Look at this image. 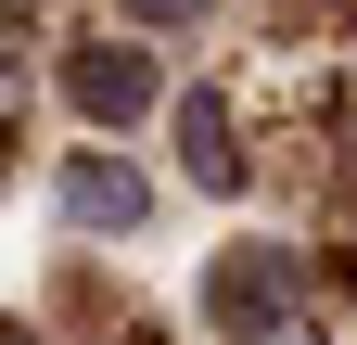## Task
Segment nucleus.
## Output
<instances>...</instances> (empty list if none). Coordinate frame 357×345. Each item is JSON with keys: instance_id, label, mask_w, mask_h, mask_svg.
Segmentation results:
<instances>
[{"instance_id": "obj_1", "label": "nucleus", "mask_w": 357, "mask_h": 345, "mask_svg": "<svg viewBox=\"0 0 357 345\" xmlns=\"http://www.w3.org/2000/svg\"><path fill=\"white\" fill-rule=\"evenodd\" d=\"M294 294H306V256L243 243V256H217V269H204V320L230 332V345H268V332L294 320Z\"/></svg>"}, {"instance_id": "obj_2", "label": "nucleus", "mask_w": 357, "mask_h": 345, "mask_svg": "<svg viewBox=\"0 0 357 345\" xmlns=\"http://www.w3.org/2000/svg\"><path fill=\"white\" fill-rule=\"evenodd\" d=\"M64 103H77L89 128H141V115L166 103V64L141 52V38H77V52H64Z\"/></svg>"}, {"instance_id": "obj_3", "label": "nucleus", "mask_w": 357, "mask_h": 345, "mask_svg": "<svg viewBox=\"0 0 357 345\" xmlns=\"http://www.w3.org/2000/svg\"><path fill=\"white\" fill-rule=\"evenodd\" d=\"M141 218H153L141 166H115V154H77L64 166V230H141Z\"/></svg>"}, {"instance_id": "obj_4", "label": "nucleus", "mask_w": 357, "mask_h": 345, "mask_svg": "<svg viewBox=\"0 0 357 345\" xmlns=\"http://www.w3.org/2000/svg\"><path fill=\"white\" fill-rule=\"evenodd\" d=\"M178 166H192V179L204 192H243V128H230V103H217V90H192V103H178Z\"/></svg>"}, {"instance_id": "obj_5", "label": "nucleus", "mask_w": 357, "mask_h": 345, "mask_svg": "<svg viewBox=\"0 0 357 345\" xmlns=\"http://www.w3.org/2000/svg\"><path fill=\"white\" fill-rule=\"evenodd\" d=\"M192 13H217V0H128V26H192Z\"/></svg>"}, {"instance_id": "obj_6", "label": "nucleus", "mask_w": 357, "mask_h": 345, "mask_svg": "<svg viewBox=\"0 0 357 345\" xmlns=\"http://www.w3.org/2000/svg\"><path fill=\"white\" fill-rule=\"evenodd\" d=\"M0 345H26V332H0Z\"/></svg>"}, {"instance_id": "obj_7", "label": "nucleus", "mask_w": 357, "mask_h": 345, "mask_svg": "<svg viewBox=\"0 0 357 345\" xmlns=\"http://www.w3.org/2000/svg\"><path fill=\"white\" fill-rule=\"evenodd\" d=\"M344 13H357V0H344Z\"/></svg>"}]
</instances>
